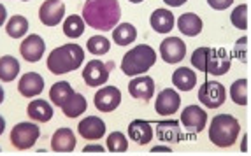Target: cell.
Masks as SVG:
<instances>
[{
	"instance_id": "1",
	"label": "cell",
	"mask_w": 251,
	"mask_h": 156,
	"mask_svg": "<svg viewBox=\"0 0 251 156\" xmlns=\"http://www.w3.org/2000/svg\"><path fill=\"white\" fill-rule=\"evenodd\" d=\"M122 18V7L118 0H86L83 5V22L90 28L109 32Z\"/></svg>"
},
{
	"instance_id": "2",
	"label": "cell",
	"mask_w": 251,
	"mask_h": 156,
	"mask_svg": "<svg viewBox=\"0 0 251 156\" xmlns=\"http://www.w3.org/2000/svg\"><path fill=\"white\" fill-rule=\"evenodd\" d=\"M192 65L211 76H225L230 70L232 56L225 47H197L192 53Z\"/></svg>"
},
{
	"instance_id": "3",
	"label": "cell",
	"mask_w": 251,
	"mask_h": 156,
	"mask_svg": "<svg viewBox=\"0 0 251 156\" xmlns=\"http://www.w3.org/2000/svg\"><path fill=\"white\" fill-rule=\"evenodd\" d=\"M84 60V51L79 44L69 43L63 44L60 47H54L48 56L46 67L51 74L54 76H62V74H69V72L75 70L83 65Z\"/></svg>"
},
{
	"instance_id": "4",
	"label": "cell",
	"mask_w": 251,
	"mask_h": 156,
	"mask_svg": "<svg viewBox=\"0 0 251 156\" xmlns=\"http://www.w3.org/2000/svg\"><path fill=\"white\" fill-rule=\"evenodd\" d=\"M156 64V51L148 44H139L126 51L122 60V70L125 76L135 77L146 74Z\"/></svg>"
},
{
	"instance_id": "5",
	"label": "cell",
	"mask_w": 251,
	"mask_h": 156,
	"mask_svg": "<svg viewBox=\"0 0 251 156\" xmlns=\"http://www.w3.org/2000/svg\"><path fill=\"white\" fill-rule=\"evenodd\" d=\"M241 125L232 114H218L211 119L209 140L218 148H230L237 140Z\"/></svg>"
},
{
	"instance_id": "6",
	"label": "cell",
	"mask_w": 251,
	"mask_h": 156,
	"mask_svg": "<svg viewBox=\"0 0 251 156\" xmlns=\"http://www.w3.org/2000/svg\"><path fill=\"white\" fill-rule=\"evenodd\" d=\"M39 135H41V128L34 121H21L13 127L9 139L18 151H26V149L34 148L35 142L39 140Z\"/></svg>"
},
{
	"instance_id": "7",
	"label": "cell",
	"mask_w": 251,
	"mask_h": 156,
	"mask_svg": "<svg viewBox=\"0 0 251 156\" xmlns=\"http://www.w3.org/2000/svg\"><path fill=\"white\" fill-rule=\"evenodd\" d=\"M199 100L204 104L207 109H218L222 107L226 100V89L222 83L218 81H205L199 89Z\"/></svg>"
},
{
	"instance_id": "8",
	"label": "cell",
	"mask_w": 251,
	"mask_h": 156,
	"mask_svg": "<svg viewBox=\"0 0 251 156\" xmlns=\"http://www.w3.org/2000/svg\"><path fill=\"white\" fill-rule=\"evenodd\" d=\"M113 67H114L113 62L104 64V62H100V60H90L83 68L84 83H86L88 86H92V88L104 86L109 79V70H111Z\"/></svg>"
},
{
	"instance_id": "9",
	"label": "cell",
	"mask_w": 251,
	"mask_h": 156,
	"mask_svg": "<svg viewBox=\"0 0 251 156\" xmlns=\"http://www.w3.org/2000/svg\"><path fill=\"white\" fill-rule=\"evenodd\" d=\"M181 123L186 128L188 134H199L205 128L207 125V112L199 106H188L184 107L181 112Z\"/></svg>"
},
{
	"instance_id": "10",
	"label": "cell",
	"mask_w": 251,
	"mask_h": 156,
	"mask_svg": "<svg viewBox=\"0 0 251 156\" xmlns=\"http://www.w3.org/2000/svg\"><path fill=\"white\" fill-rule=\"evenodd\" d=\"M65 16V4L63 0H46L39 7V20L42 25L46 26H56L62 23Z\"/></svg>"
},
{
	"instance_id": "11",
	"label": "cell",
	"mask_w": 251,
	"mask_h": 156,
	"mask_svg": "<svg viewBox=\"0 0 251 156\" xmlns=\"http://www.w3.org/2000/svg\"><path fill=\"white\" fill-rule=\"evenodd\" d=\"M93 102L100 112H113L122 104V91L116 86H104L95 93Z\"/></svg>"
},
{
	"instance_id": "12",
	"label": "cell",
	"mask_w": 251,
	"mask_h": 156,
	"mask_svg": "<svg viewBox=\"0 0 251 156\" xmlns=\"http://www.w3.org/2000/svg\"><path fill=\"white\" fill-rule=\"evenodd\" d=\"M186 56V44L179 37H167L160 44V58L165 64H179Z\"/></svg>"
},
{
	"instance_id": "13",
	"label": "cell",
	"mask_w": 251,
	"mask_h": 156,
	"mask_svg": "<svg viewBox=\"0 0 251 156\" xmlns=\"http://www.w3.org/2000/svg\"><path fill=\"white\" fill-rule=\"evenodd\" d=\"M44 51H46V43L37 34L25 37L23 43L20 44V55L23 56V60H26L30 64H37L39 60L44 56Z\"/></svg>"
},
{
	"instance_id": "14",
	"label": "cell",
	"mask_w": 251,
	"mask_h": 156,
	"mask_svg": "<svg viewBox=\"0 0 251 156\" xmlns=\"http://www.w3.org/2000/svg\"><path fill=\"white\" fill-rule=\"evenodd\" d=\"M181 106V97L179 93L174 91L172 88H165L158 93L155 102V111L160 116H171V114L177 112Z\"/></svg>"
},
{
	"instance_id": "15",
	"label": "cell",
	"mask_w": 251,
	"mask_h": 156,
	"mask_svg": "<svg viewBox=\"0 0 251 156\" xmlns=\"http://www.w3.org/2000/svg\"><path fill=\"white\" fill-rule=\"evenodd\" d=\"M18 91L25 98H34L44 91V79L37 72H26L20 77Z\"/></svg>"
},
{
	"instance_id": "16",
	"label": "cell",
	"mask_w": 251,
	"mask_h": 156,
	"mask_svg": "<svg viewBox=\"0 0 251 156\" xmlns=\"http://www.w3.org/2000/svg\"><path fill=\"white\" fill-rule=\"evenodd\" d=\"M77 134L86 140H99L105 134V123L99 116H88V118H84L79 121Z\"/></svg>"
},
{
	"instance_id": "17",
	"label": "cell",
	"mask_w": 251,
	"mask_h": 156,
	"mask_svg": "<svg viewBox=\"0 0 251 156\" xmlns=\"http://www.w3.org/2000/svg\"><path fill=\"white\" fill-rule=\"evenodd\" d=\"M128 93L134 98L139 100H150L153 95H155V81L150 76H135L134 79L130 81L128 85Z\"/></svg>"
},
{
	"instance_id": "18",
	"label": "cell",
	"mask_w": 251,
	"mask_h": 156,
	"mask_svg": "<svg viewBox=\"0 0 251 156\" xmlns=\"http://www.w3.org/2000/svg\"><path fill=\"white\" fill-rule=\"evenodd\" d=\"M75 135L71 128H58L51 137V149L54 153H72L75 149Z\"/></svg>"
},
{
	"instance_id": "19",
	"label": "cell",
	"mask_w": 251,
	"mask_h": 156,
	"mask_svg": "<svg viewBox=\"0 0 251 156\" xmlns=\"http://www.w3.org/2000/svg\"><path fill=\"white\" fill-rule=\"evenodd\" d=\"M156 135H158V140L167 144H176L183 140V132H181L179 123L176 119L158 121V125H156Z\"/></svg>"
},
{
	"instance_id": "20",
	"label": "cell",
	"mask_w": 251,
	"mask_h": 156,
	"mask_svg": "<svg viewBox=\"0 0 251 156\" xmlns=\"http://www.w3.org/2000/svg\"><path fill=\"white\" fill-rule=\"evenodd\" d=\"M128 137L139 146H146L153 139V128L144 119H134L128 125Z\"/></svg>"
},
{
	"instance_id": "21",
	"label": "cell",
	"mask_w": 251,
	"mask_h": 156,
	"mask_svg": "<svg viewBox=\"0 0 251 156\" xmlns=\"http://www.w3.org/2000/svg\"><path fill=\"white\" fill-rule=\"evenodd\" d=\"M26 114L32 121L37 123H48L51 118H53V107L51 104H48V100L44 98H35L28 104L26 107Z\"/></svg>"
},
{
	"instance_id": "22",
	"label": "cell",
	"mask_w": 251,
	"mask_h": 156,
	"mask_svg": "<svg viewBox=\"0 0 251 156\" xmlns=\"http://www.w3.org/2000/svg\"><path fill=\"white\" fill-rule=\"evenodd\" d=\"M177 30H179L183 35H188V37H197L199 34L204 28V23L195 13H184L177 18Z\"/></svg>"
},
{
	"instance_id": "23",
	"label": "cell",
	"mask_w": 251,
	"mask_h": 156,
	"mask_svg": "<svg viewBox=\"0 0 251 156\" xmlns=\"http://www.w3.org/2000/svg\"><path fill=\"white\" fill-rule=\"evenodd\" d=\"M150 23L153 26L155 32L158 34H169L172 28H174V14L169 11V9H156L155 13L151 14Z\"/></svg>"
},
{
	"instance_id": "24",
	"label": "cell",
	"mask_w": 251,
	"mask_h": 156,
	"mask_svg": "<svg viewBox=\"0 0 251 156\" xmlns=\"http://www.w3.org/2000/svg\"><path fill=\"white\" fill-rule=\"evenodd\" d=\"M172 85L179 91H190L197 85V74L188 67H179L172 74Z\"/></svg>"
},
{
	"instance_id": "25",
	"label": "cell",
	"mask_w": 251,
	"mask_h": 156,
	"mask_svg": "<svg viewBox=\"0 0 251 156\" xmlns=\"http://www.w3.org/2000/svg\"><path fill=\"white\" fill-rule=\"evenodd\" d=\"M86 98L81 95V93H72L71 97L67 98V100L63 102L62 104V107L60 109L63 111V114L67 116V118H71V119H74V118H77V116H81V114L86 111Z\"/></svg>"
},
{
	"instance_id": "26",
	"label": "cell",
	"mask_w": 251,
	"mask_h": 156,
	"mask_svg": "<svg viewBox=\"0 0 251 156\" xmlns=\"http://www.w3.org/2000/svg\"><path fill=\"white\" fill-rule=\"evenodd\" d=\"M20 62L14 56L5 55L0 58V81L2 83H13L20 74Z\"/></svg>"
},
{
	"instance_id": "27",
	"label": "cell",
	"mask_w": 251,
	"mask_h": 156,
	"mask_svg": "<svg viewBox=\"0 0 251 156\" xmlns=\"http://www.w3.org/2000/svg\"><path fill=\"white\" fill-rule=\"evenodd\" d=\"M135 39H137V28L132 23H122L113 28V41L118 46H128L135 43Z\"/></svg>"
},
{
	"instance_id": "28",
	"label": "cell",
	"mask_w": 251,
	"mask_h": 156,
	"mask_svg": "<svg viewBox=\"0 0 251 156\" xmlns=\"http://www.w3.org/2000/svg\"><path fill=\"white\" fill-rule=\"evenodd\" d=\"M5 32L11 39H21L25 37L26 32H28V20L21 14L16 16H11L5 23Z\"/></svg>"
},
{
	"instance_id": "29",
	"label": "cell",
	"mask_w": 251,
	"mask_h": 156,
	"mask_svg": "<svg viewBox=\"0 0 251 156\" xmlns=\"http://www.w3.org/2000/svg\"><path fill=\"white\" fill-rule=\"evenodd\" d=\"M72 93H74V89H72V86L69 85L67 81H58V83H54L51 86L50 98L56 107H62V104L71 97Z\"/></svg>"
},
{
	"instance_id": "30",
	"label": "cell",
	"mask_w": 251,
	"mask_h": 156,
	"mask_svg": "<svg viewBox=\"0 0 251 156\" xmlns=\"http://www.w3.org/2000/svg\"><path fill=\"white\" fill-rule=\"evenodd\" d=\"M63 34L67 35L69 39H77L84 34V22L83 18L77 14H71L65 18L63 22Z\"/></svg>"
},
{
	"instance_id": "31",
	"label": "cell",
	"mask_w": 251,
	"mask_h": 156,
	"mask_svg": "<svg viewBox=\"0 0 251 156\" xmlns=\"http://www.w3.org/2000/svg\"><path fill=\"white\" fill-rule=\"evenodd\" d=\"M248 79H237L230 86V98L237 106H246L248 104Z\"/></svg>"
},
{
	"instance_id": "32",
	"label": "cell",
	"mask_w": 251,
	"mask_h": 156,
	"mask_svg": "<svg viewBox=\"0 0 251 156\" xmlns=\"http://www.w3.org/2000/svg\"><path fill=\"white\" fill-rule=\"evenodd\" d=\"M86 49L95 56H100L109 53L111 49V43H109V39H105L104 35H93L86 41Z\"/></svg>"
},
{
	"instance_id": "33",
	"label": "cell",
	"mask_w": 251,
	"mask_h": 156,
	"mask_svg": "<svg viewBox=\"0 0 251 156\" xmlns=\"http://www.w3.org/2000/svg\"><path fill=\"white\" fill-rule=\"evenodd\" d=\"M126 149H128V140L122 132H113L107 135V151L125 153Z\"/></svg>"
},
{
	"instance_id": "34",
	"label": "cell",
	"mask_w": 251,
	"mask_h": 156,
	"mask_svg": "<svg viewBox=\"0 0 251 156\" xmlns=\"http://www.w3.org/2000/svg\"><path fill=\"white\" fill-rule=\"evenodd\" d=\"M230 22L235 28L239 30H246L248 28V5L241 4L232 11L230 14Z\"/></svg>"
},
{
	"instance_id": "35",
	"label": "cell",
	"mask_w": 251,
	"mask_h": 156,
	"mask_svg": "<svg viewBox=\"0 0 251 156\" xmlns=\"http://www.w3.org/2000/svg\"><path fill=\"white\" fill-rule=\"evenodd\" d=\"M248 43H250L248 37H241L237 43H235V47H234V55L237 56L243 64H248Z\"/></svg>"
},
{
	"instance_id": "36",
	"label": "cell",
	"mask_w": 251,
	"mask_h": 156,
	"mask_svg": "<svg viewBox=\"0 0 251 156\" xmlns=\"http://www.w3.org/2000/svg\"><path fill=\"white\" fill-rule=\"evenodd\" d=\"M207 4L216 11H225L234 4V0H207Z\"/></svg>"
},
{
	"instance_id": "37",
	"label": "cell",
	"mask_w": 251,
	"mask_h": 156,
	"mask_svg": "<svg viewBox=\"0 0 251 156\" xmlns=\"http://www.w3.org/2000/svg\"><path fill=\"white\" fill-rule=\"evenodd\" d=\"M83 151L84 153H104V146H100V144H88V146H84Z\"/></svg>"
},
{
	"instance_id": "38",
	"label": "cell",
	"mask_w": 251,
	"mask_h": 156,
	"mask_svg": "<svg viewBox=\"0 0 251 156\" xmlns=\"http://www.w3.org/2000/svg\"><path fill=\"white\" fill-rule=\"evenodd\" d=\"M163 2H165L169 7H181V5L186 4L188 0H163Z\"/></svg>"
},
{
	"instance_id": "39",
	"label": "cell",
	"mask_w": 251,
	"mask_h": 156,
	"mask_svg": "<svg viewBox=\"0 0 251 156\" xmlns=\"http://www.w3.org/2000/svg\"><path fill=\"white\" fill-rule=\"evenodd\" d=\"M172 148L171 146H155V148H151V153H171Z\"/></svg>"
},
{
	"instance_id": "40",
	"label": "cell",
	"mask_w": 251,
	"mask_h": 156,
	"mask_svg": "<svg viewBox=\"0 0 251 156\" xmlns=\"http://www.w3.org/2000/svg\"><path fill=\"white\" fill-rule=\"evenodd\" d=\"M5 18H7V9H5V5L0 4V26L5 23Z\"/></svg>"
},
{
	"instance_id": "41",
	"label": "cell",
	"mask_w": 251,
	"mask_h": 156,
	"mask_svg": "<svg viewBox=\"0 0 251 156\" xmlns=\"http://www.w3.org/2000/svg\"><path fill=\"white\" fill-rule=\"evenodd\" d=\"M241 151L248 153V134H244V137H243V142H241Z\"/></svg>"
},
{
	"instance_id": "42",
	"label": "cell",
	"mask_w": 251,
	"mask_h": 156,
	"mask_svg": "<svg viewBox=\"0 0 251 156\" xmlns=\"http://www.w3.org/2000/svg\"><path fill=\"white\" fill-rule=\"evenodd\" d=\"M4 130H5V119L0 116V135L4 134Z\"/></svg>"
},
{
	"instance_id": "43",
	"label": "cell",
	"mask_w": 251,
	"mask_h": 156,
	"mask_svg": "<svg viewBox=\"0 0 251 156\" xmlns=\"http://www.w3.org/2000/svg\"><path fill=\"white\" fill-rule=\"evenodd\" d=\"M4 98H5V93H4V88H2V86H0V104H2V102H4Z\"/></svg>"
},
{
	"instance_id": "44",
	"label": "cell",
	"mask_w": 251,
	"mask_h": 156,
	"mask_svg": "<svg viewBox=\"0 0 251 156\" xmlns=\"http://www.w3.org/2000/svg\"><path fill=\"white\" fill-rule=\"evenodd\" d=\"M128 2H132V4H141L143 0H128Z\"/></svg>"
},
{
	"instance_id": "45",
	"label": "cell",
	"mask_w": 251,
	"mask_h": 156,
	"mask_svg": "<svg viewBox=\"0 0 251 156\" xmlns=\"http://www.w3.org/2000/svg\"><path fill=\"white\" fill-rule=\"evenodd\" d=\"M21 2H28V0H21Z\"/></svg>"
}]
</instances>
